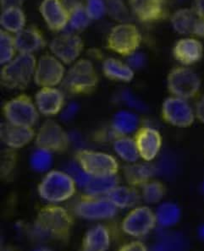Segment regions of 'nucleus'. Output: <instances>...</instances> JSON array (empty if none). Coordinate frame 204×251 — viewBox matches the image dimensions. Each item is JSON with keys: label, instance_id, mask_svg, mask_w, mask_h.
<instances>
[{"label": "nucleus", "instance_id": "obj_44", "mask_svg": "<svg viewBox=\"0 0 204 251\" xmlns=\"http://www.w3.org/2000/svg\"><path fill=\"white\" fill-rule=\"evenodd\" d=\"M196 119H198L200 122L204 125V97L203 96L195 107Z\"/></svg>", "mask_w": 204, "mask_h": 251}, {"label": "nucleus", "instance_id": "obj_14", "mask_svg": "<svg viewBox=\"0 0 204 251\" xmlns=\"http://www.w3.org/2000/svg\"><path fill=\"white\" fill-rule=\"evenodd\" d=\"M54 56L63 64L71 65L79 58L84 49L83 38L74 33H65L55 37L49 44Z\"/></svg>", "mask_w": 204, "mask_h": 251}, {"label": "nucleus", "instance_id": "obj_36", "mask_svg": "<svg viewBox=\"0 0 204 251\" xmlns=\"http://www.w3.org/2000/svg\"><path fill=\"white\" fill-rule=\"evenodd\" d=\"M107 14L116 22L127 23L130 11L123 0H106Z\"/></svg>", "mask_w": 204, "mask_h": 251}, {"label": "nucleus", "instance_id": "obj_29", "mask_svg": "<svg viewBox=\"0 0 204 251\" xmlns=\"http://www.w3.org/2000/svg\"><path fill=\"white\" fill-rule=\"evenodd\" d=\"M187 248L188 242L185 236L181 233L168 232L159 236L151 251H186Z\"/></svg>", "mask_w": 204, "mask_h": 251}, {"label": "nucleus", "instance_id": "obj_15", "mask_svg": "<svg viewBox=\"0 0 204 251\" xmlns=\"http://www.w3.org/2000/svg\"><path fill=\"white\" fill-rule=\"evenodd\" d=\"M171 23L174 31L180 35L204 37V16L193 7L177 9L171 16Z\"/></svg>", "mask_w": 204, "mask_h": 251}, {"label": "nucleus", "instance_id": "obj_45", "mask_svg": "<svg viewBox=\"0 0 204 251\" xmlns=\"http://www.w3.org/2000/svg\"><path fill=\"white\" fill-rule=\"evenodd\" d=\"M77 111V105L72 104L69 105V107L62 113V118H64V120H70L75 115Z\"/></svg>", "mask_w": 204, "mask_h": 251}, {"label": "nucleus", "instance_id": "obj_9", "mask_svg": "<svg viewBox=\"0 0 204 251\" xmlns=\"http://www.w3.org/2000/svg\"><path fill=\"white\" fill-rule=\"evenodd\" d=\"M35 144L37 148L52 153H64L70 147V137L59 124L47 120L36 134Z\"/></svg>", "mask_w": 204, "mask_h": 251}, {"label": "nucleus", "instance_id": "obj_27", "mask_svg": "<svg viewBox=\"0 0 204 251\" xmlns=\"http://www.w3.org/2000/svg\"><path fill=\"white\" fill-rule=\"evenodd\" d=\"M139 119L137 114L128 111H120L114 117L111 129L115 139L119 136H126L137 129Z\"/></svg>", "mask_w": 204, "mask_h": 251}, {"label": "nucleus", "instance_id": "obj_18", "mask_svg": "<svg viewBox=\"0 0 204 251\" xmlns=\"http://www.w3.org/2000/svg\"><path fill=\"white\" fill-rule=\"evenodd\" d=\"M39 11L51 31H63L69 24V12L60 0H43Z\"/></svg>", "mask_w": 204, "mask_h": 251}, {"label": "nucleus", "instance_id": "obj_4", "mask_svg": "<svg viewBox=\"0 0 204 251\" xmlns=\"http://www.w3.org/2000/svg\"><path fill=\"white\" fill-rule=\"evenodd\" d=\"M76 182L68 173L53 170L44 176L37 187L39 196L47 201L60 203L76 194Z\"/></svg>", "mask_w": 204, "mask_h": 251}, {"label": "nucleus", "instance_id": "obj_30", "mask_svg": "<svg viewBox=\"0 0 204 251\" xmlns=\"http://www.w3.org/2000/svg\"><path fill=\"white\" fill-rule=\"evenodd\" d=\"M113 146L117 155L125 162L135 163L140 157L134 138L119 136L115 139Z\"/></svg>", "mask_w": 204, "mask_h": 251}, {"label": "nucleus", "instance_id": "obj_35", "mask_svg": "<svg viewBox=\"0 0 204 251\" xmlns=\"http://www.w3.org/2000/svg\"><path fill=\"white\" fill-rule=\"evenodd\" d=\"M91 18L87 12L84 3H80L69 12V24L70 27L75 31H83L88 26Z\"/></svg>", "mask_w": 204, "mask_h": 251}, {"label": "nucleus", "instance_id": "obj_20", "mask_svg": "<svg viewBox=\"0 0 204 251\" xmlns=\"http://www.w3.org/2000/svg\"><path fill=\"white\" fill-rule=\"evenodd\" d=\"M204 46L195 37H185L177 41L173 48V56L183 66L194 65L201 60Z\"/></svg>", "mask_w": 204, "mask_h": 251}, {"label": "nucleus", "instance_id": "obj_21", "mask_svg": "<svg viewBox=\"0 0 204 251\" xmlns=\"http://www.w3.org/2000/svg\"><path fill=\"white\" fill-rule=\"evenodd\" d=\"M35 103L43 115L55 116L64 107V94L55 87H43L35 96Z\"/></svg>", "mask_w": 204, "mask_h": 251}, {"label": "nucleus", "instance_id": "obj_40", "mask_svg": "<svg viewBox=\"0 0 204 251\" xmlns=\"http://www.w3.org/2000/svg\"><path fill=\"white\" fill-rule=\"evenodd\" d=\"M67 173L72 177L76 184L83 188H85L92 178V177L87 175L78 164L70 165Z\"/></svg>", "mask_w": 204, "mask_h": 251}, {"label": "nucleus", "instance_id": "obj_46", "mask_svg": "<svg viewBox=\"0 0 204 251\" xmlns=\"http://www.w3.org/2000/svg\"><path fill=\"white\" fill-rule=\"evenodd\" d=\"M25 0H1V5L3 9L9 7H22Z\"/></svg>", "mask_w": 204, "mask_h": 251}, {"label": "nucleus", "instance_id": "obj_19", "mask_svg": "<svg viewBox=\"0 0 204 251\" xmlns=\"http://www.w3.org/2000/svg\"><path fill=\"white\" fill-rule=\"evenodd\" d=\"M0 135L3 143L14 150L26 147L36 137L33 127L15 126L8 122L1 125Z\"/></svg>", "mask_w": 204, "mask_h": 251}, {"label": "nucleus", "instance_id": "obj_17", "mask_svg": "<svg viewBox=\"0 0 204 251\" xmlns=\"http://www.w3.org/2000/svg\"><path fill=\"white\" fill-rule=\"evenodd\" d=\"M131 11L141 22H159L167 16L168 0H129Z\"/></svg>", "mask_w": 204, "mask_h": 251}, {"label": "nucleus", "instance_id": "obj_39", "mask_svg": "<svg viewBox=\"0 0 204 251\" xmlns=\"http://www.w3.org/2000/svg\"><path fill=\"white\" fill-rule=\"evenodd\" d=\"M16 165V154L14 149L4 151L1 157V178H7L12 174Z\"/></svg>", "mask_w": 204, "mask_h": 251}, {"label": "nucleus", "instance_id": "obj_12", "mask_svg": "<svg viewBox=\"0 0 204 251\" xmlns=\"http://www.w3.org/2000/svg\"><path fill=\"white\" fill-rule=\"evenodd\" d=\"M65 76L63 63L55 56L44 54L37 63L34 82L41 88L55 87L63 82Z\"/></svg>", "mask_w": 204, "mask_h": 251}, {"label": "nucleus", "instance_id": "obj_11", "mask_svg": "<svg viewBox=\"0 0 204 251\" xmlns=\"http://www.w3.org/2000/svg\"><path fill=\"white\" fill-rule=\"evenodd\" d=\"M117 207L106 196L83 195L75 206V212L80 218L87 220H103L112 218L117 213Z\"/></svg>", "mask_w": 204, "mask_h": 251}, {"label": "nucleus", "instance_id": "obj_2", "mask_svg": "<svg viewBox=\"0 0 204 251\" xmlns=\"http://www.w3.org/2000/svg\"><path fill=\"white\" fill-rule=\"evenodd\" d=\"M37 59L31 53H19L3 65L0 73L1 85L10 90H25L33 79Z\"/></svg>", "mask_w": 204, "mask_h": 251}, {"label": "nucleus", "instance_id": "obj_50", "mask_svg": "<svg viewBox=\"0 0 204 251\" xmlns=\"http://www.w3.org/2000/svg\"><path fill=\"white\" fill-rule=\"evenodd\" d=\"M1 251H16V250L12 246H6V247H3Z\"/></svg>", "mask_w": 204, "mask_h": 251}, {"label": "nucleus", "instance_id": "obj_8", "mask_svg": "<svg viewBox=\"0 0 204 251\" xmlns=\"http://www.w3.org/2000/svg\"><path fill=\"white\" fill-rule=\"evenodd\" d=\"M2 111L7 122L15 126L33 127L39 118L36 103L27 94H20L6 101Z\"/></svg>", "mask_w": 204, "mask_h": 251}, {"label": "nucleus", "instance_id": "obj_43", "mask_svg": "<svg viewBox=\"0 0 204 251\" xmlns=\"http://www.w3.org/2000/svg\"><path fill=\"white\" fill-rule=\"evenodd\" d=\"M119 251H148L146 245L140 241H132L122 246Z\"/></svg>", "mask_w": 204, "mask_h": 251}, {"label": "nucleus", "instance_id": "obj_26", "mask_svg": "<svg viewBox=\"0 0 204 251\" xmlns=\"http://www.w3.org/2000/svg\"><path fill=\"white\" fill-rule=\"evenodd\" d=\"M117 208L126 209L137 205L140 201V195L132 186H118L106 196Z\"/></svg>", "mask_w": 204, "mask_h": 251}, {"label": "nucleus", "instance_id": "obj_53", "mask_svg": "<svg viewBox=\"0 0 204 251\" xmlns=\"http://www.w3.org/2000/svg\"></svg>", "mask_w": 204, "mask_h": 251}, {"label": "nucleus", "instance_id": "obj_5", "mask_svg": "<svg viewBox=\"0 0 204 251\" xmlns=\"http://www.w3.org/2000/svg\"><path fill=\"white\" fill-rule=\"evenodd\" d=\"M143 37L137 25L120 23L114 26L107 38V48L123 57H129L137 52Z\"/></svg>", "mask_w": 204, "mask_h": 251}, {"label": "nucleus", "instance_id": "obj_25", "mask_svg": "<svg viewBox=\"0 0 204 251\" xmlns=\"http://www.w3.org/2000/svg\"><path fill=\"white\" fill-rule=\"evenodd\" d=\"M155 172V167L148 163L131 164L124 168V176L129 185L136 188L151 180Z\"/></svg>", "mask_w": 204, "mask_h": 251}, {"label": "nucleus", "instance_id": "obj_38", "mask_svg": "<svg viewBox=\"0 0 204 251\" xmlns=\"http://www.w3.org/2000/svg\"><path fill=\"white\" fill-rule=\"evenodd\" d=\"M84 4L91 21L99 20L107 14L106 0H85Z\"/></svg>", "mask_w": 204, "mask_h": 251}, {"label": "nucleus", "instance_id": "obj_24", "mask_svg": "<svg viewBox=\"0 0 204 251\" xmlns=\"http://www.w3.org/2000/svg\"><path fill=\"white\" fill-rule=\"evenodd\" d=\"M103 72L108 79L121 82H131L135 75L133 69L128 64L114 58L104 60Z\"/></svg>", "mask_w": 204, "mask_h": 251}, {"label": "nucleus", "instance_id": "obj_1", "mask_svg": "<svg viewBox=\"0 0 204 251\" xmlns=\"http://www.w3.org/2000/svg\"><path fill=\"white\" fill-rule=\"evenodd\" d=\"M73 224V218L66 209L46 205L38 211L31 232L37 239L65 242L70 239Z\"/></svg>", "mask_w": 204, "mask_h": 251}, {"label": "nucleus", "instance_id": "obj_33", "mask_svg": "<svg viewBox=\"0 0 204 251\" xmlns=\"http://www.w3.org/2000/svg\"><path fill=\"white\" fill-rule=\"evenodd\" d=\"M17 52L15 36L4 30L0 31V63L6 65L16 57Z\"/></svg>", "mask_w": 204, "mask_h": 251}, {"label": "nucleus", "instance_id": "obj_42", "mask_svg": "<svg viewBox=\"0 0 204 251\" xmlns=\"http://www.w3.org/2000/svg\"><path fill=\"white\" fill-rule=\"evenodd\" d=\"M144 63H145V57L141 52H136L132 55L128 57V65L132 69L142 67L144 65Z\"/></svg>", "mask_w": 204, "mask_h": 251}, {"label": "nucleus", "instance_id": "obj_48", "mask_svg": "<svg viewBox=\"0 0 204 251\" xmlns=\"http://www.w3.org/2000/svg\"><path fill=\"white\" fill-rule=\"evenodd\" d=\"M193 8L198 14L204 16V0H193Z\"/></svg>", "mask_w": 204, "mask_h": 251}, {"label": "nucleus", "instance_id": "obj_31", "mask_svg": "<svg viewBox=\"0 0 204 251\" xmlns=\"http://www.w3.org/2000/svg\"><path fill=\"white\" fill-rule=\"evenodd\" d=\"M117 175L106 177H93L84 188L87 195L93 196H106L111 190L118 186Z\"/></svg>", "mask_w": 204, "mask_h": 251}, {"label": "nucleus", "instance_id": "obj_3", "mask_svg": "<svg viewBox=\"0 0 204 251\" xmlns=\"http://www.w3.org/2000/svg\"><path fill=\"white\" fill-rule=\"evenodd\" d=\"M98 75L89 59L82 58L74 63L63 80V86L70 94L86 95L98 86Z\"/></svg>", "mask_w": 204, "mask_h": 251}, {"label": "nucleus", "instance_id": "obj_52", "mask_svg": "<svg viewBox=\"0 0 204 251\" xmlns=\"http://www.w3.org/2000/svg\"><path fill=\"white\" fill-rule=\"evenodd\" d=\"M202 190H203V192L204 193V180L203 182V184H202Z\"/></svg>", "mask_w": 204, "mask_h": 251}, {"label": "nucleus", "instance_id": "obj_32", "mask_svg": "<svg viewBox=\"0 0 204 251\" xmlns=\"http://www.w3.org/2000/svg\"><path fill=\"white\" fill-rule=\"evenodd\" d=\"M157 224L162 227H171L179 223L181 216L180 209L176 204L165 202L159 205L156 211Z\"/></svg>", "mask_w": 204, "mask_h": 251}, {"label": "nucleus", "instance_id": "obj_34", "mask_svg": "<svg viewBox=\"0 0 204 251\" xmlns=\"http://www.w3.org/2000/svg\"><path fill=\"white\" fill-rule=\"evenodd\" d=\"M165 186L158 180H150L142 186V197L148 204H157L165 197Z\"/></svg>", "mask_w": 204, "mask_h": 251}, {"label": "nucleus", "instance_id": "obj_16", "mask_svg": "<svg viewBox=\"0 0 204 251\" xmlns=\"http://www.w3.org/2000/svg\"><path fill=\"white\" fill-rule=\"evenodd\" d=\"M142 159L149 162L155 159L161 150L163 140L157 129L144 126L137 129L134 137Z\"/></svg>", "mask_w": 204, "mask_h": 251}, {"label": "nucleus", "instance_id": "obj_28", "mask_svg": "<svg viewBox=\"0 0 204 251\" xmlns=\"http://www.w3.org/2000/svg\"><path fill=\"white\" fill-rule=\"evenodd\" d=\"M26 16L22 7H9L3 9L0 16V24L4 31L9 33L17 34L26 25Z\"/></svg>", "mask_w": 204, "mask_h": 251}, {"label": "nucleus", "instance_id": "obj_37", "mask_svg": "<svg viewBox=\"0 0 204 251\" xmlns=\"http://www.w3.org/2000/svg\"><path fill=\"white\" fill-rule=\"evenodd\" d=\"M52 152L49 151L37 148L30 156V166L37 172H44L50 168L52 164Z\"/></svg>", "mask_w": 204, "mask_h": 251}, {"label": "nucleus", "instance_id": "obj_23", "mask_svg": "<svg viewBox=\"0 0 204 251\" xmlns=\"http://www.w3.org/2000/svg\"><path fill=\"white\" fill-rule=\"evenodd\" d=\"M110 247V233L108 227L98 224L87 232L83 238L82 251H108Z\"/></svg>", "mask_w": 204, "mask_h": 251}, {"label": "nucleus", "instance_id": "obj_47", "mask_svg": "<svg viewBox=\"0 0 204 251\" xmlns=\"http://www.w3.org/2000/svg\"><path fill=\"white\" fill-rule=\"evenodd\" d=\"M60 1L68 12H70L71 9H74L75 7L77 6L80 3H83L82 0H60Z\"/></svg>", "mask_w": 204, "mask_h": 251}, {"label": "nucleus", "instance_id": "obj_51", "mask_svg": "<svg viewBox=\"0 0 204 251\" xmlns=\"http://www.w3.org/2000/svg\"><path fill=\"white\" fill-rule=\"evenodd\" d=\"M34 251H52L51 250H49L48 248H39L37 249V250H35Z\"/></svg>", "mask_w": 204, "mask_h": 251}, {"label": "nucleus", "instance_id": "obj_10", "mask_svg": "<svg viewBox=\"0 0 204 251\" xmlns=\"http://www.w3.org/2000/svg\"><path fill=\"white\" fill-rule=\"evenodd\" d=\"M164 121L177 128H189L196 120L195 109L188 100L171 96L166 98L161 108Z\"/></svg>", "mask_w": 204, "mask_h": 251}, {"label": "nucleus", "instance_id": "obj_6", "mask_svg": "<svg viewBox=\"0 0 204 251\" xmlns=\"http://www.w3.org/2000/svg\"><path fill=\"white\" fill-rule=\"evenodd\" d=\"M201 86L200 77L188 66H178L168 74L167 88L171 96L189 100L198 95Z\"/></svg>", "mask_w": 204, "mask_h": 251}, {"label": "nucleus", "instance_id": "obj_41", "mask_svg": "<svg viewBox=\"0 0 204 251\" xmlns=\"http://www.w3.org/2000/svg\"><path fill=\"white\" fill-rule=\"evenodd\" d=\"M122 99L126 104L129 105V107H134L137 110L144 109V103L129 92H125L122 94Z\"/></svg>", "mask_w": 204, "mask_h": 251}, {"label": "nucleus", "instance_id": "obj_49", "mask_svg": "<svg viewBox=\"0 0 204 251\" xmlns=\"http://www.w3.org/2000/svg\"><path fill=\"white\" fill-rule=\"evenodd\" d=\"M198 235L200 237V239L204 240V224L199 228V230H198Z\"/></svg>", "mask_w": 204, "mask_h": 251}, {"label": "nucleus", "instance_id": "obj_7", "mask_svg": "<svg viewBox=\"0 0 204 251\" xmlns=\"http://www.w3.org/2000/svg\"><path fill=\"white\" fill-rule=\"evenodd\" d=\"M76 163L92 178L115 176L119 172V163L110 154L81 150L76 152Z\"/></svg>", "mask_w": 204, "mask_h": 251}, {"label": "nucleus", "instance_id": "obj_13", "mask_svg": "<svg viewBox=\"0 0 204 251\" xmlns=\"http://www.w3.org/2000/svg\"><path fill=\"white\" fill-rule=\"evenodd\" d=\"M156 214L148 206H138L131 210L122 222V229L126 234L142 238L157 225Z\"/></svg>", "mask_w": 204, "mask_h": 251}, {"label": "nucleus", "instance_id": "obj_22", "mask_svg": "<svg viewBox=\"0 0 204 251\" xmlns=\"http://www.w3.org/2000/svg\"><path fill=\"white\" fill-rule=\"evenodd\" d=\"M15 43L19 53H31L43 49L46 45L45 38L39 29L35 25L25 27L15 34Z\"/></svg>", "mask_w": 204, "mask_h": 251}]
</instances>
